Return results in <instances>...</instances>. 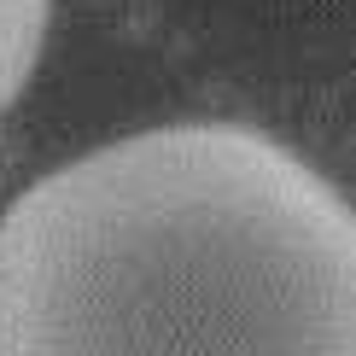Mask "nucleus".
<instances>
[{"mask_svg":"<svg viewBox=\"0 0 356 356\" xmlns=\"http://www.w3.org/2000/svg\"><path fill=\"white\" fill-rule=\"evenodd\" d=\"M0 356H356V204L251 123H158L0 211Z\"/></svg>","mask_w":356,"mask_h":356,"instance_id":"1","label":"nucleus"},{"mask_svg":"<svg viewBox=\"0 0 356 356\" xmlns=\"http://www.w3.org/2000/svg\"><path fill=\"white\" fill-rule=\"evenodd\" d=\"M47 24H53V0H0V111L35 76Z\"/></svg>","mask_w":356,"mask_h":356,"instance_id":"2","label":"nucleus"}]
</instances>
